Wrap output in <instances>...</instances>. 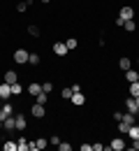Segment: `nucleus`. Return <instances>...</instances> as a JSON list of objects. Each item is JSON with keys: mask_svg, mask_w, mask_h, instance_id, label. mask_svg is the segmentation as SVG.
<instances>
[{"mask_svg": "<svg viewBox=\"0 0 139 151\" xmlns=\"http://www.w3.org/2000/svg\"><path fill=\"white\" fill-rule=\"evenodd\" d=\"M109 149H111V151H125V149H128V144H125L123 137H114V139L109 142Z\"/></svg>", "mask_w": 139, "mask_h": 151, "instance_id": "obj_1", "label": "nucleus"}, {"mask_svg": "<svg viewBox=\"0 0 139 151\" xmlns=\"http://www.w3.org/2000/svg\"><path fill=\"white\" fill-rule=\"evenodd\" d=\"M53 54H56V56H67L70 49H67L65 42H53Z\"/></svg>", "mask_w": 139, "mask_h": 151, "instance_id": "obj_2", "label": "nucleus"}, {"mask_svg": "<svg viewBox=\"0 0 139 151\" xmlns=\"http://www.w3.org/2000/svg\"><path fill=\"white\" fill-rule=\"evenodd\" d=\"M2 81H5V84H9V86H12V84H16V81H19V75H16V72H14V70H7V72H5V75H2Z\"/></svg>", "mask_w": 139, "mask_h": 151, "instance_id": "obj_3", "label": "nucleus"}, {"mask_svg": "<svg viewBox=\"0 0 139 151\" xmlns=\"http://www.w3.org/2000/svg\"><path fill=\"white\" fill-rule=\"evenodd\" d=\"M28 56H30V54H28L26 49H16V51H14V63H28Z\"/></svg>", "mask_w": 139, "mask_h": 151, "instance_id": "obj_4", "label": "nucleus"}, {"mask_svg": "<svg viewBox=\"0 0 139 151\" xmlns=\"http://www.w3.org/2000/svg\"><path fill=\"white\" fill-rule=\"evenodd\" d=\"M125 109H128V112H132V114H139V107H137V102H135V98H132V95H128V98H125Z\"/></svg>", "mask_w": 139, "mask_h": 151, "instance_id": "obj_5", "label": "nucleus"}, {"mask_svg": "<svg viewBox=\"0 0 139 151\" xmlns=\"http://www.w3.org/2000/svg\"><path fill=\"white\" fill-rule=\"evenodd\" d=\"M12 114H14V107H12L9 102H5V105L0 107V121H5V119H7V116H12Z\"/></svg>", "mask_w": 139, "mask_h": 151, "instance_id": "obj_6", "label": "nucleus"}, {"mask_svg": "<svg viewBox=\"0 0 139 151\" xmlns=\"http://www.w3.org/2000/svg\"><path fill=\"white\" fill-rule=\"evenodd\" d=\"M118 17H120V19H135V9H132L130 5H125V7H120Z\"/></svg>", "mask_w": 139, "mask_h": 151, "instance_id": "obj_7", "label": "nucleus"}, {"mask_svg": "<svg viewBox=\"0 0 139 151\" xmlns=\"http://www.w3.org/2000/svg\"><path fill=\"white\" fill-rule=\"evenodd\" d=\"M0 98H2V100H9V98H12V86L5 84V81L0 84Z\"/></svg>", "mask_w": 139, "mask_h": 151, "instance_id": "obj_8", "label": "nucleus"}, {"mask_svg": "<svg viewBox=\"0 0 139 151\" xmlns=\"http://www.w3.org/2000/svg\"><path fill=\"white\" fill-rule=\"evenodd\" d=\"M30 112H33V116H35V119H42V116L46 114V109H44V105H40V102H35Z\"/></svg>", "mask_w": 139, "mask_h": 151, "instance_id": "obj_9", "label": "nucleus"}, {"mask_svg": "<svg viewBox=\"0 0 139 151\" xmlns=\"http://www.w3.org/2000/svg\"><path fill=\"white\" fill-rule=\"evenodd\" d=\"M14 121H16V130H26L28 121H26V116H23V114H14Z\"/></svg>", "mask_w": 139, "mask_h": 151, "instance_id": "obj_10", "label": "nucleus"}, {"mask_svg": "<svg viewBox=\"0 0 139 151\" xmlns=\"http://www.w3.org/2000/svg\"><path fill=\"white\" fill-rule=\"evenodd\" d=\"M14 128H16V121H14V114H12L2 121V130H14Z\"/></svg>", "mask_w": 139, "mask_h": 151, "instance_id": "obj_11", "label": "nucleus"}, {"mask_svg": "<svg viewBox=\"0 0 139 151\" xmlns=\"http://www.w3.org/2000/svg\"><path fill=\"white\" fill-rule=\"evenodd\" d=\"M70 100H72V105H77V107H81V105H83V102H86V95L81 93H72V98H70Z\"/></svg>", "mask_w": 139, "mask_h": 151, "instance_id": "obj_12", "label": "nucleus"}, {"mask_svg": "<svg viewBox=\"0 0 139 151\" xmlns=\"http://www.w3.org/2000/svg\"><path fill=\"white\" fill-rule=\"evenodd\" d=\"M118 68L123 70V72H125V70H130V68H132V60H130L128 56H123V58L118 60Z\"/></svg>", "mask_w": 139, "mask_h": 151, "instance_id": "obj_13", "label": "nucleus"}, {"mask_svg": "<svg viewBox=\"0 0 139 151\" xmlns=\"http://www.w3.org/2000/svg\"><path fill=\"white\" fill-rule=\"evenodd\" d=\"M137 70H132V68H130V70H125V81H128V84H132V81H137Z\"/></svg>", "mask_w": 139, "mask_h": 151, "instance_id": "obj_14", "label": "nucleus"}, {"mask_svg": "<svg viewBox=\"0 0 139 151\" xmlns=\"http://www.w3.org/2000/svg\"><path fill=\"white\" fill-rule=\"evenodd\" d=\"M28 93L33 95V98H35L37 93H42V84H37V81H33V84L28 86Z\"/></svg>", "mask_w": 139, "mask_h": 151, "instance_id": "obj_15", "label": "nucleus"}, {"mask_svg": "<svg viewBox=\"0 0 139 151\" xmlns=\"http://www.w3.org/2000/svg\"><path fill=\"white\" fill-rule=\"evenodd\" d=\"M123 28H125L128 33H135V30H137V23H135V19H125V23H123Z\"/></svg>", "mask_w": 139, "mask_h": 151, "instance_id": "obj_16", "label": "nucleus"}, {"mask_svg": "<svg viewBox=\"0 0 139 151\" xmlns=\"http://www.w3.org/2000/svg\"><path fill=\"white\" fill-rule=\"evenodd\" d=\"M2 151H19V144L12 142V139H7V142L2 144Z\"/></svg>", "mask_w": 139, "mask_h": 151, "instance_id": "obj_17", "label": "nucleus"}, {"mask_svg": "<svg viewBox=\"0 0 139 151\" xmlns=\"http://www.w3.org/2000/svg\"><path fill=\"white\" fill-rule=\"evenodd\" d=\"M128 93L132 95V98H137L139 95V81H132V84L128 86Z\"/></svg>", "mask_w": 139, "mask_h": 151, "instance_id": "obj_18", "label": "nucleus"}, {"mask_svg": "<svg viewBox=\"0 0 139 151\" xmlns=\"http://www.w3.org/2000/svg\"><path fill=\"white\" fill-rule=\"evenodd\" d=\"M35 102L46 105V102H49V93H44V91H42V93H37V95H35Z\"/></svg>", "mask_w": 139, "mask_h": 151, "instance_id": "obj_19", "label": "nucleus"}, {"mask_svg": "<svg viewBox=\"0 0 139 151\" xmlns=\"http://www.w3.org/2000/svg\"><path fill=\"white\" fill-rule=\"evenodd\" d=\"M128 137H130V139H137V137H139V126H137V123H135V126H130Z\"/></svg>", "mask_w": 139, "mask_h": 151, "instance_id": "obj_20", "label": "nucleus"}, {"mask_svg": "<svg viewBox=\"0 0 139 151\" xmlns=\"http://www.w3.org/2000/svg\"><path fill=\"white\" fill-rule=\"evenodd\" d=\"M65 44H67V49L72 51V49H77V47H79V40H77V37H67V40H65Z\"/></svg>", "mask_w": 139, "mask_h": 151, "instance_id": "obj_21", "label": "nucleus"}, {"mask_svg": "<svg viewBox=\"0 0 139 151\" xmlns=\"http://www.w3.org/2000/svg\"><path fill=\"white\" fill-rule=\"evenodd\" d=\"M35 144H37V151H42V149H46V147H49V139L40 137V139H35Z\"/></svg>", "mask_w": 139, "mask_h": 151, "instance_id": "obj_22", "label": "nucleus"}, {"mask_svg": "<svg viewBox=\"0 0 139 151\" xmlns=\"http://www.w3.org/2000/svg\"><path fill=\"white\" fill-rule=\"evenodd\" d=\"M23 93V86H21L19 81H16V84H12V95H21Z\"/></svg>", "mask_w": 139, "mask_h": 151, "instance_id": "obj_23", "label": "nucleus"}, {"mask_svg": "<svg viewBox=\"0 0 139 151\" xmlns=\"http://www.w3.org/2000/svg\"><path fill=\"white\" fill-rule=\"evenodd\" d=\"M128 130H130V126H128L125 121H118V132L120 135H128Z\"/></svg>", "mask_w": 139, "mask_h": 151, "instance_id": "obj_24", "label": "nucleus"}, {"mask_svg": "<svg viewBox=\"0 0 139 151\" xmlns=\"http://www.w3.org/2000/svg\"><path fill=\"white\" fill-rule=\"evenodd\" d=\"M28 35H33V37H40V28H37V26H28Z\"/></svg>", "mask_w": 139, "mask_h": 151, "instance_id": "obj_25", "label": "nucleus"}, {"mask_svg": "<svg viewBox=\"0 0 139 151\" xmlns=\"http://www.w3.org/2000/svg\"><path fill=\"white\" fill-rule=\"evenodd\" d=\"M16 144H19V151H28V139H23V137H21Z\"/></svg>", "mask_w": 139, "mask_h": 151, "instance_id": "obj_26", "label": "nucleus"}, {"mask_svg": "<svg viewBox=\"0 0 139 151\" xmlns=\"http://www.w3.org/2000/svg\"><path fill=\"white\" fill-rule=\"evenodd\" d=\"M28 63H30V65H37V63H40V56H37V54H30V56H28Z\"/></svg>", "mask_w": 139, "mask_h": 151, "instance_id": "obj_27", "label": "nucleus"}, {"mask_svg": "<svg viewBox=\"0 0 139 151\" xmlns=\"http://www.w3.org/2000/svg\"><path fill=\"white\" fill-rule=\"evenodd\" d=\"M51 88H53L51 81H44V84H42V91H44V93H51Z\"/></svg>", "mask_w": 139, "mask_h": 151, "instance_id": "obj_28", "label": "nucleus"}, {"mask_svg": "<svg viewBox=\"0 0 139 151\" xmlns=\"http://www.w3.org/2000/svg\"><path fill=\"white\" fill-rule=\"evenodd\" d=\"M49 144H51V147H58V144H60V137H58V135H51Z\"/></svg>", "mask_w": 139, "mask_h": 151, "instance_id": "obj_29", "label": "nucleus"}, {"mask_svg": "<svg viewBox=\"0 0 139 151\" xmlns=\"http://www.w3.org/2000/svg\"><path fill=\"white\" fill-rule=\"evenodd\" d=\"M28 9V2L23 0V2H16V12H26Z\"/></svg>", "mask_w": 139, "mask_h": 151, "instance_id": "obj_30", "label": "nucleus"}, {"mask_svg": "<svg viewBox=\"0 0 139 151\" xmlns=\"http://www.w3.org/2000/svg\"><path fill=\"white\" fill-rule=\"evenodd\" d=\"M60 95H63L65 100H70V98H72V88H63V91H60Z\"/></svg>", "mask_w": 139, "mask_h": 151, "instance_id": "obj_31", "label": "nucleus"}, {"mask_svg": "<svg viewBox=\"0 0 139 151\" xmlns=\"http://www.w3.org/2000/svg\"><path fill=\"white\" fill-rule=\"evenodd\" d=\"M72 147H70V142H60L58 144V151H70Z\"/></svg>", "mask_w": 139, "mask_h": 151, "instance_id": "obj_32", "label": "nucleus"}, {"mask_svg": "<svg viewBox=\"0 0 139 151\" xmlns=\"http://www.w3.org/2000/svg\"><path fill=\"white\" fill-rule=\"evenodd\" d=\"M130 151H139V137H137V139H132V144H130Z\"/></svg>", "mask_w": 139, "mask_h": 151, "instance_id": "obj_33", "label": "nucleus"}, {"mask_svg": "<svg viewBox=\"0 0 139 151\" xmlns=\"http://www.w3.org/2000/svg\"><path fill=\"white\" fill-rule=\"evenodd\" d=\"M93 151H104V144H102V142H95V144H93Z\"/></svg>", "mask_w": 139, "mask_h": 151, "instance_id": "obj_34", "label": "nucleus"}, {"mask_svg": "<svg viewBox=\"0 0 139 151\" xmlns=\"http://www.w3.org/2000/svg\"><path fill=\"white\" fill-rule=\"evenodd\" d=\"M81 151H93V144H88V142H86V144H81Z\"/></svg>", "mask_w": 139, "mask_h": 151, "instance_id": "obj_35", "label": "nucleus"}, {"mask_svg": "<svg viewBox=\"0 0 139 151\" xmlns=\"http://www.w3.org/2000/svg\"><path fill=\"white\" fill-rule=\"evenodd\" d=\"M114 119H116V121H123V112H114Z\"/></svg>", "mask_w": 139, "mask_h": 151, "instance_id": "obj_36", "label": "nucleus"}, {"mask_svg": "<svg viewBox=\"0 0 139 151\" xmlns=\"http://www.w3.org/2000/svg\"><path fill=\"white\" fill-rule=\"evenodd\" d=\"M135 102H137V107H139V95H137V98H135Z\"/></svg>", "mask_w": 139, "mask_h": 151, "instance_id": "obj_37", "label": "nucleus"}, {"mask_svg": "<svg viewBox=\"0 0 139 151\" xmlns=\"http://www.w3.org/2000/svg\"><path fill=\"white\" fill-rule=\"evenodd\" d=\"M2 105H5V100H2V98H0V107H2Z\"/></svg>", "mask_w": 139, "mask_h": 151, "instance_id": "obj_38", "label": "nucleus"}, {"mask_svg": "<svg viewBox=\"0 0 139 151\" xmlns=\"http://www.w3.org/2000/svg\"><path fill=\"white\" fill-rule=\"evenodd\" d=\"M40 2H51V0H40Z\"/></svg>", "mask_w": 139, "mask_h": 151, "instance_id": "obj_39", "label": "nucleus"}, {"mask_svg": "<svg viewBox=\"0 0 139 151\" xmlns=\"http://www.w3.org/2000/svg\"><path fill=\"white\" fill-rule=\"evenodd\" d=\"M137 65H139V58H137Z\"/></svg>", "mask_w": 139, "mask_h": 151, "instance_id": "obj_40", "label": "nucleus"}, {"mask_svg": "<svg viewBox=\"0 0 139 151\" xmlns=\"http://www.w3.org/2000/svg\"><path fill=\"white\" fill-rule=\"evenodd\" d=\"M137 81H139V75H137Z\"/></svg>", "mask_w": 139, "mask_h": 151, "instance_id": "obj_41", "label": "nucleus"}]
</instances>
